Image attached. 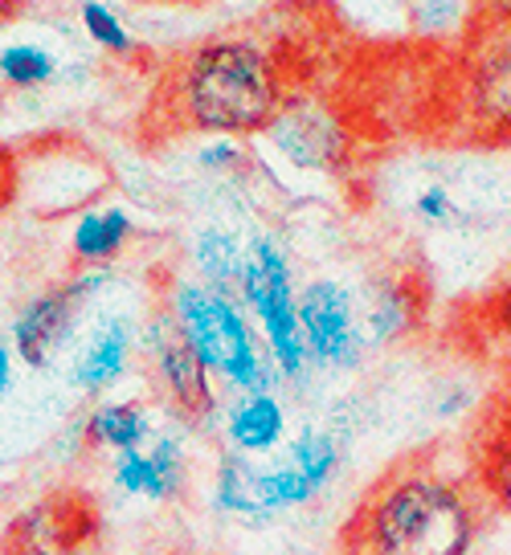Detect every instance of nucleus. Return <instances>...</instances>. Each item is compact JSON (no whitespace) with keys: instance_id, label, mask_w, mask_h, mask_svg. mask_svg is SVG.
<instances>
[{"instance_id":"f257e3e1","label":"nucleus","mask_w":511,"mask_h":555,"mask_svg":"<svg viewBox=\"0 0 511 555\" xmlns=\"http://www.w3.org/2000/svg\"><path fill=\"white\" fill-rule=\"evenodd\" d=\"M483 494L434 457L381 474L344 527V555H475Z\"/></svg>"},{"instance_id":"f03ea898","label":"nucleus","mask_w":511,"mask_h":555,"mask_svg":"<svg viewBox=\"0 0 511 555\" xmlns=\"http://www.w3.org/2000/svg\"><path fill=\"white\" fill-rule=\"evenodd\" d=\"M168 122L196 135H263L282 111L279 62L242 37H217L184 53L168 74Z\"/></svg>"},{"instance_id":"7ed1b4c3","label":"nucleus","mask_w":511,"mask_h":555,"mask_svg":"<svg viewBox=\"0 0 511 555\" xmlns=\"http://www.w3.org/2000/svg\"><path fill=\"white\" fill-rule=\"evenodd\" d=\"M164 311L173 314L184 344L209 367L213 380L226 384L233 397L238 392H270L282 384L279 367L270 360L263 335L238 295L217 291L201 278H177L168 286Z\"/></svg>"},{"instance_id":"20e7f679","label":"nucleus","mask_w":511,"mask_h":555,"mask_svg":"<svg viewBox=\"0 0 511 555\" xmlns=\"http://www.w3.org/2000/svg\"><path fill=\"white\" fill-rule=\"evenodd\" d=\"M238 298L250 311L254 327L263 335L270 360L279 367L282 384L299 388L307 376L316 372L307 344H303V323H299V286H295V270L291 258L274 233H254L246 254V274L238 286Z\"/></svg>"},{"instance_id":"39448f33","label":"nucleus","mask_w":511,"mask_h":555,"mask_svg":"<svg viewBox=\"0 0 511 555\" xmlns=\"http://www.w3.org/2000/svg\"><path fill=\"white\" fill-rule=\"evenodd\" d=\"M316 499H323V490L282 450L274 457H263V462L221 453V462L213 469V511L242 522V527H266V522L282 519L299 506H311Z\"/></svg>"},{"instance_id":"423d86ee","label":"nucleus","mask_w":511,"mask_h":555,"mask_svg":"<svg viewBox=\"0 0 511 555\" xmlns=\"http://www.w3.org/2000/svg\"><path fill=\"white\" fill-rule=\"evenodd\" d=\"M111 278H115L111 266H82L66 282L21 302V311L9 323V347H13L17 364L34 367V372L50 367L74 344V335L82 331V319L94 307V298L111 286Z\"/></svg>"},{"instance_id":"0eeeda50","label":"nucleus","mask_w":511,"mask_h":555,"mask_svg":"<svg viewBox=\"0 0 511 555\" xmlns=\"http://www.w3.org/2000/svg\"><path fill=\"white\" fill-rule=\"evenodd\" d=\"M140 360L148 364L152 388L159 392L164 409L177 421H184L189 429L221 425L226 400L217 392V380L209 367L196 360L193 347L184 344V335L177 331L168 311H156L140 327Z\"/></svg>"},{"instance_id":"6e6552de","label":"nucleus","mask_w":511,"mask_h":555,"mask_svg":"<svg viewBox=\"0 0 511 555\" xmlns=\"http://www.w3.org/2000/svg\"><path fill=\"white\" fill-rule=\"evenodd\" d=\"M303 344L316 372H356L369 356L360 295L340 278H311L299 291Z\"/></svg>"},{"instance_id":"1a4fd4ad","label":"nucleus","mask_w":511,"mask_h":555,"mask_svg":"<svg viewBox=\"0 0 511 555\" xmlns=\"http://www.w3.org/2000/svg\"><path fill=\"white\" fill-rule=\"evenodd\" d=\"M103 519L87 494L53 490L0 527V555H90Z\"/></svg>"},{"instance_id":"9d476101","label":"nucleus","mask_w":511,"mask_h":555,"mask_svg":"<svg viewBox=\"0 0 511 555\" xmlns=\"http://www.w3.org/2000/svg\"><path fill=\"white\" fill-rule=\"evenodd\" d=\"M189 434L193 429L173 416L168 425H159L143 450L111 457V486L136 503L159 506L180 499L184 482H189Z\"/></svg>"},{"instance_id":"9b49d317","label":"nucleus","mask_w":511,"mask_h":555,"mask_svg":"<svg viewBox=\"0 0 511 555\" xmlns=\"http://www.w3.org/2000/svg\"><path fill=\"white\" fill-rule=\"evenodd\" d=\"M270 147L299 172H335L348 159V131L323 103H282L274 122L263 131Z\"/></svg>"},{"instance_id":"f8f14e48","label":"nucleus","mask_w":511,"mask_h":555,"mask_svg":"<svg viewBox=\"0 0 511 555\" xmlns=\"http://www.w3.org/2000/svg\"><path fill=\"white\" fill-rule=\"evenodd\" d=\"M136 351H140V327L136 319L124 311L99 314L71 360V384L74 392L82 397H106L111 388H119L127 380V372L136 364Z\"/></svg>"},{"instance_id":"ddd939ff","label":"nucleus","mask_w":511,"mask_h":555,"mask_svg":"<svg viewBox=\"0 0 511 555\" xmlns=\"http://www.w3.org/2000/svg\"><path fill=\"white\" fill-rule=\"evenodd\" d=\"M217 434L226 441V453L263 462V457H274L295 429H291V409L282 392L270 388V392H238L233 400H226Z\"/></svg>"},{"instance_id":"4468645a","label":"nucleus","mask_w":511,"mask_h":555,"mask_svg":"<svg viewBox=\"0 0 511 555\" xmlns=\"http://www.w3.org/2000/svg\"><path fill=\"white\" fill-rule=\"evenodd\" d=\"M156 429H159L156 413H152L148 400H140V397L94 400L90 413L82 416V441H87L90 450L111 453V457L143 450V446L156 437Z\"/></svg>"},{"instance_id":"2eb2a0df","label":"nucleus","mask_w":511,"mask_h":555,"mask_svg":"<svg viewBox=\"0 0 511 555\" xmlns=\"http://www.w3.org/2000/svg\"><path fill=\"white\" fill-rule=\"evenodd\" d=\"M136 237V217L124 205H94L78 212L71 229V258L74 266H115Z\"/></svg>"},{"instance_id":"dca6fc26","label":"nucleus","mask_w":511,"mask_h":555,"mask_svg":"<svg viewBox=\"0 0 511 555\" xmlns=\"http://www.w3.org/2000/svg\"><path fill=\"white\" fill-rule=\"evenodd\" d=\"M246 254H250V242L230 225L196 229L193 242H189V266H193V278L209 282V286H217V291H230V295H238V286H242Z\"/></svg>"},{"instance_id":"f3484780","label":"nucleus","mask_w":511,"mask_h":555,"mask_svg":"<svg viewBox=\"0 0 511 555\" xmlns=\"http://www.w3.org/2000/svg\"><path fill=\"white\" fill-rule=\"evenodd\" d=\"M467 106L471 119L487 135L511 131V50H491L467 78Z\"/></svg>"},{"instance_id":"a211bd4d","label":"nucleus","mask_w":511,"mask_h":555,"mask_svg":"<svg viewBox=\"0 0 511 555\" xmlns=\"http://www.w3.org/2000/svg\"><path fill=\"white\" fill-rule=\"evenodd\" d=\"M360 311H365V339L369 351L393 347L397 339H406L413 323H418V298L409 295L406 282H376L369 295L360 298Z\"/></svg>"},{"instance_id":"6ab92c4d","label":"nucleus","mask_w":511,"mask_h":555,"mask_svg":"<svg viewBox=\"0 0 511 555\" xmlns=\"http://www.w3.org/2000/svg\"><path fill=\"white\" fill-rule=\"evenodd\" d=\"M406 208L418 225L434 229V233H455V229H467L475 221V208L462 205V196L455 192V184L442 180V176L422 180V184L413 189Z\"/></svg>"},{"instance_id":"aec40b11","label":"nucleus","mask_w":511,"mask_h":555,"mask_svg":"<svg viewBox=\"0 0 511 555\" xmlns=\"http://www.w3.org/2000/svg\"><path fill=\"white\" fill-rule=\"evenodd\" d=\"M58 53L37 41L0 46V82L9 90H46L58 82Z\"/></svg>"},{"instance_id":"412c9836","label":"nucleus","mask_w":511,"mask_h":555,"mask_svg":"<svg viewBox=\"0 0 511 555\" xmlns=\"http://www.w3.org/2000/svg\"><path fill=\"white\" fill-rule=\"evenodd\" d=\"M78 21H82V34L103 53H111V57H131L136 53V37L127 29V21L111 4H103V0H82Z\"/></svg>"},{"instance_id":"4be33fe9","label":"nucleus","mask_w":511,"mask_h":555,"mask_svg":"<svg viewBox=\"0 0 511 555\" xmlns=\"http://www.w3.org/2000/svg\"><path fill=\"white\" fill-rule=\"evenodd\" d=\"M483 490L495 506L511 515V425L495 434L491 450L483 457Z\"/></svg>"},{"instance_id":"5701e85b","label":"nucleus","mask_w":511,"mask_h":555,"mask_svg":"<svg viewBox=\"0 0 511 555\" xmlns=\"http://www.w3.org/2000/svg\"><path fill=\"white\" fill-rule=\"evenodd\" d=\"M242 159H246V147H242V139H230V135H213L196 147V168H201V172H209V176L238 172V168H242Z\"/></svg>"},{"instance_id":"b1692460","label":"nucleus","mask_w":511,"mask_h":555,"mask_svg":"<svg viewBox=\"0 0 511 555\" xmlns=\"http://www.w3.org/2000/svg\"><path fill=\"white\" fill-rule=\"evenodd\" d=\"M462 13V0H418V9H413V17L422 21V25H455V17Z\"/></svg>"},{"instance_id":"393cba45","label":"nucleus","mask_w":511,"mask_h":555,"mask_svg":"<svg viewBox=\"0 0 511 555\" xmlns=\"http://www.w3.org/2000/svg\"><path fill=\"white\" fill-rule=\"evenodd\" d=\"M471 409V392H467V384H455L446 397L434 400V416H442V421H455V416H462Z\"/></svg>"},{"instance_id":"a878e982","label":"nucleus","mask_w":511,"mask_h":555,"mask_svg":"<svg viewBox=\"0 0 511 555\" xmlns=\"http://www.w3.org/2000/svg\"><path fill=\"white\" fill-rule=\"evenodd\" d=\"M13 384H17V356L9 344H0V400L13 392Z\"/></svg>"},{"instance_id":"bb28decb","label":"nucleus","mask_w":511,"mask_h":555,"mask_svg":"<svg viewBox=\"0 0 511 555\" xmlns=\"http://www.w3.org/2000/svg\"><path fill=\"white\" fill-rule=\"evenodd\" d=\"M9 192H13V159L0 147V205L9 201Z\"/></svg>"}]
</instances>
